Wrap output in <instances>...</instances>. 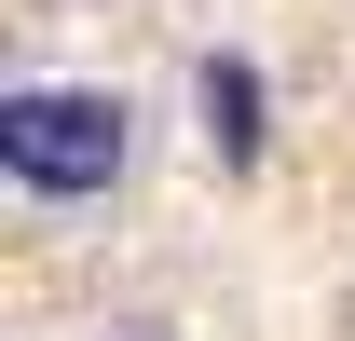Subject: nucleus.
<instances>
[{
	"label": "nucleus",
	"instance_id": "f257e3e1",
	"mask_svg": "<svg viewBox=\"0 0 355 341\" xmlns=\"http://www.w3.org/2000/svg\"><path fill=\"white\" fill-rule=\"evenodd\" d=\"M137 164V96L123 82H14L0 96V177L28 205H96Z\"/></svg>",
	"mask_w": 355,
	"mask_h": 341
},
{
	"label": "nucleus",
	"instance_id": "f03ea898",
	"mask_svg": "<svg viewBox=\"0 0 355 341\" xmlns=\"http://www.w3.org/2000/svg\"><path fill=\"white\" fill-rule=\"evenodd\" d=\"M191 110H205V137H219L232 164L260 150V69H246V55H205V69H191Z\"/></svg>",
	"mask_w": 355,
	"mask_h": 341
},
{
	"label": "nucleus",
	"instance_id": "7ed1b4c3",
	"mask_svg": "<svg viewBox=\"0 0 355 341\" xmlns=\"http://www.w3.org/2000/svg\"><path fill=\"white\" fill-rule=\"evenodd\" d=\"M123 341H137V328H123Z\"/></svg>",
	"mask_w": 355,
	"mask_h": 341
}]
</instances>
